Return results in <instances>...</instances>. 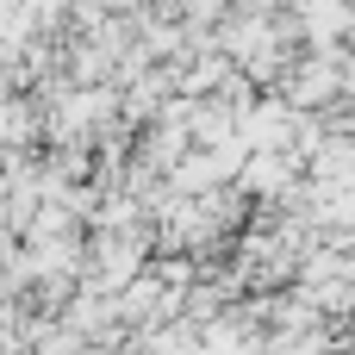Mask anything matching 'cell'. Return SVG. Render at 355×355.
<instances>
[{"mask_svg":"<svg viewBox=\"0 0 355 355\" xmlns=\"http://www.w3.org/2000/svg\"><path fill=\"white\" fill-rule=\"evenodd\" d=\"M31 125H37V119H31V106L6 94V100H0V144H25V137H31Z\"/></svg>","mask_w":355,"mask_h":355,"instance_id":"1","label":"cell"}]
</instances>
